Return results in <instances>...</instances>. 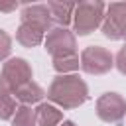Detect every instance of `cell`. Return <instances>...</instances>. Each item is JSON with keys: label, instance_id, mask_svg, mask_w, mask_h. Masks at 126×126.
<instances>
[{"label": "cell", "instance_id": "6da1fadb", "mask_svg": "<svg viewBox=\"0 0 126 126\" xmlns=\"http://www.w3.org/2000/svg\"><path fill=\"white\" fill-rule=\"evenodd\" d=\"M47 98L61 108L71 110L89 98V87L79 75H57L47 89Z\"/></svg>", "mask_w": 126, "mask_h": 126}, {"label": "cell", "instance_id": "7a4b0ae2", "mask_svg": "<svg viewBox=\"0 0 126 126\" xmlns=\"http://www.w3.org/2000/svg\"><path fill=\"white\" fill-rule=\"evenodd\" d=\"M32 81V65L24 57H10L0 71V94H14L16 89Z\"/></svg>", "mask_w": 126, "mask_h": 126}, {"label": "cell", "instance_id": "3957f363", "mask_svg": "<svg viewBox=\"0 0 126 126\" xmlns=\"http://www.w3.org/2000/svg\"><path fill=\"white\" fill-rule=\"evenodd\" d=\"M104 12H106L104 2H98V0L96 2H93V0L77 2L75 12H73V28H75V33L89 35L91 32H94L102 24Z\"/></svg>", "mask_w": 126, "mask_h": 126}, {"label": "cell", "instance_id": "277c9868", "mask_svg": "<svg viewBox=\"0 0 126 126\" xmlns=\"http://www.w3.org/2000/svg\"><path fill=\"white\" fill-rule=\"evenodd\" d=\"M81 67L89 75H104L114 67L112 53L102 45H89L81 53Z\"/></svg>", "mask_w": 126, "mask_h": 126}, {"label": "cell", "instance_id": "5b68a950", "mask_svg": "<svg viewBox=\"0 0 126 126\" xmlns=\"http://www.w3.org/2000/svg\"><path fill=\"white\" fill-rule=\"evenodd\" d=\"M45 51L57 59V57H65V55H75L77 53V39H75V33L69 32L67 28H53L47 32V37H45Z\"/></svg>", "mask_w": 126, "mask_h": 126}, {"label": "cell", "instance_id": "8992f818", "mask_svg": "<svg viewBox=\"0 0 126 126\" xmlns=\"http://www.w3.org/2000/svg\"><path fill=\"white\" fill-rule=\"evenodd\" d=\"M100 28L108 39H126V2L108 4Z\"/></svg>", "mask_w": 126, "mask_h": 126}, {"label": "cell", "instance_id": "52a82bcc", "mask_svg": "<svg viewBox=\"0 0 126 126\" xmlns=\"http://www.w3.org/2000/svg\"><path fill=\"white\" fill-rule=\"evenodd\" d=\"M96 116L108 124H120L126 116V100L118 93H104L96 100Z\"/></svg>", "mask_w": 126, "mask_h": 126}, {"label": "cell", "instance_id": "ba28073f", "mask_svg": "<svg viewBox=\"0 0 126 126\" xmlns=\"http://www.w3.org/2000/svg\"><path fill=\"white\" fill-rule=\"evenodd\" d=\"M22 22L24 24H30L33 28H37L39 32H49L51 30V14L47 10L45 4H30V6H24L22 8Z\"/></svg>", "mask_w": 126, "mask_h": 126}, {"label": "cell", "instance_id": "9c48e42d", "mask_svg": "<svg viewBox=\"0 0 126 126\" xmlns=\"http://www.w3.org/2000/svg\"><path fill=\"white\" fill-rule=\"evenodd\" d=\"M49 14H51V20L59 24V28H65L73 22V12H75V2H47L45 4Z\"/></svg>", "mask_w": 126, "mask_h": 126}, {"label": "cell", "instance_id": "30bf717a", "mask_svg": "<svg viewBox=\"0 0 126 126\" xmlns=\"http://www.w3.org/2000/svg\"><path fill=\"white\" fill-rule=\"evenodd\" d=\"M35 120L39 126H59L63 122V112L49 102H39L35 108Z\"/></svg>", "mask_w": 126, "mask_h": 126}, {"label": "cell", "instance_id": "8fae6325", "mask_svg": "<svg viewBox=\"0 0 126 126\" xmlns=\"http://www.w3.org/2000/svg\"><path fill=\"white\" fill-rule=\"evenodd\" d=\"M14 94H16V98H18L22 104H26V106H30V104H33V102H39V100L45 96L43 89H41L37 83H33V81H30V83L22 85L20 89H16Z\"/></svg>", "mask_w": 126, "mask_h": 126}, {"label": "cell", "instance_id": "7c38bea8", "mask_svg": "<svg viewBox=\"0 0 126 126\" xmlns=\"http://www.w3.org/2000/svg\"><path fill=\"white\" fill-rule=\"evenodd\" d=\"M16 39L24 45V47H35L43 41V32H39L37 28L30 26V24H20L18 32H16Z\"/></svg>", "mask_w": 126, "mask_h": 126}, {"label": "cell", "instance_id": "4fadbf2b", "mask_svg": "<svg viewBox=\"0 0 126 126\" xmlns=\"http://www.w3.org/2000/svg\"><path fill=\"white\" fill-rule=\"evenodd\" d=\"M81 65V59L79 55H65V57H57L53 59V69L59 73V75H73Z\"/></svg>", "mask_w": 126, "mask_h": 126}, {"label": "cell", "instance_id": "5bb4252c", "mask_svg": "<svg viewBox=\"0 0 126 126\" xmlns=\"http://www.w3.org/2000/svg\"><path fill=\"white\" fill-rule=\"evenodd\" d=\"M37 120H35V110L32 106H18L14 118H12V126H35Z\"/></svg>", "mask_w": 126, "mask_h": 126}, {"label": "cell", "instance_id": "9a60e30c", "mask_svg": "<svg viewBox=\"0 0 126 126\" xmlns=\"http://www.w3.org/2000/svg\"><path fill=\"white\" fill-rule=\"evenodd\" d=\"M18 110V104H16V98L12 94H0V120H10L14 118Z\"/></svg>", "mask_w": 126, "mask_h": 126}, {"label": "cell", "instance_id": "2e32d148", "mask_svg": "<svg viewBox=\"0 0 126 126\" xmlns=\"http://www.w3.org/2000/svg\"><path fill=\"white\" fill-rule=\"evenodd\" d=\"M12 51V37L8 35V32H4L0 28V61L6 59Z\"/></svg>", "mask_w": 126, "mask_h": 126}, {"label": "cell", "instance_id": "e0dca14e", "mask_svg": "<svg viewBox=\"0 0 126 126\" xmlns=\"http://www.w3.org/2000/svg\"><path fill=\"white\" fill-rule=\"evenodd\" d=\"M114 65H116V69H118L122 75H126V43L118 49V53H116V57H114Z\"/></svg>", "mask_w": 126, "mask_h": 126}, {"label": "cell", "instance_id": "ac0fdd59", "mask_svg": "<svg viewBox=\"0 0 126 126\" xmlns=\"http://www.w3.org/2000/svg\"><path fill=\"white\" fill-rule=\"evenodd\" d=\"M20 4L18 2H2L0 0V12H14Z\"/></svg>", "mask_w": 126, "mask_h": 126}, {"label": "cell", "instance_id": "d6986e66", "mask_svg": "<svg viewBox=\"0 0 126 126\" xmlns=\"http://www.w3.org/2000/svg\"><path fill=\"white\" fill-rule=\"evenodd\" d=\"M59 126H77V124H75L73 120H63V122H61Z\"/></svg>", "mask_w": 126, "mask_h": 126}]
</instances>
